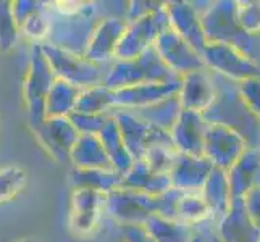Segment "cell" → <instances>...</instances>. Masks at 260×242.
Segmentation results:
<instances>
[{
	"instance_id": "6da1fadb",
	"label": "cell",
	"mask_w": 260,
	"mask_h": 242,
	"mask_svg": "<svg viewBox=\"0 0 260 242\" xmlns=\"http://www.w3.org/2000/svg\"><path fill=\"white\" fill-rule=\"evenodd\" d=\"M150 83H178V75L164 63L154 47L133 60H113L104 78V86L112 91Z\"/></svg>"
},
{
	"instance_id": "7a4b0ae2",
	"label": "cell",
	"mask_w": 260,
	"mask_h": 242,
	"mask_svg": "<svg viewBox=\"0 0 260 242\" xmlns=\"http://www.w3.org/2000/svg\"><path fill=\"white\" fill-rule=\"evenodd\" d=\"M46 5V2H44ZM47 8V5H46ZM50 16V31L49 38L44 44L67 50L78 55H84L86 47L91 39L92 31L97 23L102 20L101 7L95 2H86V7L76 15H58L47 8Z\"/></svg>"
},
{
	"instance_id": "3957f363",
	"label": "cell",
	"mask_w": 260,
	"mask_h": 242,
	"mask_svg": "<svg viewBox=\"0 0 260 242\" xmlns=\"http://www.w3.org/2000/svg\"><path fill=\"white\" fill-rule=\"evenodd\" d=\"M41 47L57 79L67 81L79 89L104 84V78L109 66L97 65L94 61L87 60L84 55L60 50L49 46V44H41Z\"/></svg>"
},
{
	"instance_id": "277c9868",
	"label": "cell",
	"mask_w": 260,
	"mask_h": 242,
	"mask_svg": "<svg viewBox=\"0 0 260 242\" xmlns=\"http://www.w3.org/2000/svg\"><path fill=\"white\" fill-rule=\"evenodd\" d=\"M55 75L42 52L41 44H32L31 57L23 84V98L28 112V121H38L44 118V107L50 87L55 81Z\"/></svg>"
},
{
	"instance_id": "5b68a950",
	"label": "cell",
	"mask_w": 260,
	"mask_h": 242,
	"mask_svg": "<svg viewBox=\"0 0 260 242\" xmlns=\"http://www.w3.org/2000/svg\"><path fill=\"white\" fill-rule=\"evenodd\" d=\"M170 28L165 7L138 20L129 21L123 38L116 47L115 60H133L142 52L154 47L157 38Z\"/></svg>"
},
{
	"instance_id": "8992f818",
	"label": "cell",
	"mask_w": 260,
	"mask_h": 242,
	"mask_svg": "<svg viewBox=\"0 0 260 242\" xmlns=\"http://www.w3.org/2000/svg\"><path fill=\"white\" fill-rule=\"evenodd\" d=\"M104 212L118 225L144 226L150 217L157 215V199L138 191L118 187L105 195Z\"/></svg>"
},
{
	"instance_id": "52a82bcc",
	"label": "cell",
	"mask_w": 260,
	"mask_h": 242,
	"mask_svg": "<svg viewBox=\"0 0 260 242\" xmlns=\"http://www.w3.org/2000/svg\"><path fill=\"white\" fill-rule=\"evenodd\" d=\"M39 146L60 165L70 163V154L79 134L70 118H44L28 121Z\"/></svg>"
},
{
	"instance_id": "ba28073f",
	"label": "cell",
	"mask_w": 260,
	"mask_h": 242,
	"mask_svg": "<svg viewBox=\"0 0 260 242\" xmlns=\"http://www.w3.org/2000/svg\"><path fill=\"white\" fill-rule=\"evenodd\" d=\"M112 116L116 121V126H118L126 150L129 152L134 161L142 160L147 149L157 144V142H173L170 132L152 128L150 124L139 120L138 116H134L128 110L116 109L112 112Z\"/></svg>"
},
{
	"instance_id": "9c48e42d",
	"label": "cell",
	"mask_w": 260,
	"mask_h": 242,
	"mask_svg": "<svg viewBox=\"0 0 260 242\" xmlns=\"http://www.w3.org/2000/svg\"><path fill=\"white\" fill-rule=\"evenodd\" d=\"M105 195L91 189H73L70 197L68 228L75 236L87 237L102 220Z\"/></svg>"
},
{
	"instance_id": "30bf717a",
	"label": "cell",
	"mask_w": 260,
	"mask_h": 242,
	"mask_svg": "<svg viewBox=\"0 0 260 242\" xmlns=\"http://www.w3.org/2000/svg\"><path fill=\"white\" fill-rule=\"evenodd\" d=\"M128 28V21L121 16H104L92 31L84 57L97 65L109 66L115 60V52Z\"/></svg>"
},
{
	"instance_id": "8fae6325",
	"label": "cell",
	"mask_w": 260,
	"mask_h": 242,
	"mask_svg": "<svg viewBox=\"0 0 260 242\" xmlns=\"http://www.w3.org/2000/svg\"><path fill=\"white\" fill-rule=\"evenodd\" d=\"M179 84L178 83H167V84H138L131 87H123L115 91V110H134L142 109V107L152 105L158 100L176 94Z\"/></svg>"
},
{
	"instance_id": "7c38bea8",
	"label": "cell",
	"mask_w": 260,
	"mask_h": 242,
	"mask_svg": "<svg viewBox=\"0 0 260 242\" xmlns=\"http://www.w3.org/2000/svg\"><path fill=\"white\" fill-rule=\"evenodd\" d=\"M154 49L158 57L164 60V63L173 71V73H184L196 65L194 53L187 47V42L176 31L168 28L158 36Z\"/></svg>"
},
{
	"instance_id": "4fadbf2b",
	"label": "cell",
	"mask_w": 260,
	"mask_h": 242,
	"mask_svg": "<svg viewBox=\"0 0 260 242\" xmlns=\"http://www.w3.org/2000/svg\"><path fill=\"white\" fill-rule=\"evenodd\" d=\"M120 187L157 197L160 194L167 192L168 189H172L173 186H172L170 175H160V173L152 171L144 163V160H136L128 171L121 176Z\"/></svg>"
},
{
	"instance_id": "5bb4252c",
	"label": "cell",
	"mask_w": 260,
	"mask_h": 242,
	"mask_svg": "<svg viewBox=\"0 0 260 242\" xmlns=\"http://www.w3.org/2000/svg\"><path fill=\"white\" fill-rule=\"evenodd\" d=\"M70 163L73 165V168L113 169L101 139L92 134H79L78 141L71 149Z\"/></svg>"
},
{
	"instance_id": "9a60e30c",
	"label": "cell",
	"mask_w": 260,
	"mask_h": 242,
	"mask_svg": "<svg viewBox=\"0 0 260 242\" xmlns=\"http://www.w3.org/2000/svg\"><path fill=\"white\" fill-rule=\"evenodd\" d=\"M139 120L146 121L152 128L162 129L165 132H170L173 129L175 123L178 121V116L181 113V102L176 94L170 95L164 100H158L152 105L142 107V109L128 110Z\"/></svg>"
},
{
	"instance_id": "2e32d148",
	"label": "cell",
	"mask_w": 260,
	"mask_h": 242,
	"mask_svg": "<svg viewBox=\"0 0 260 242\" xmlns=\"http://www.w3.org/2000/svg\"><path fill=\"white\" fill-rule=\"evenodd\" d=\"M121 176L115 169L71 168L70 184L73 189H91L107 195L121 186Z\"/></svg>"
},
{
	"instance_id": "e0dca14e",
	"label": "cell",
	"mask_w": 260,
	"mask_h": 242,
	"mask_svg": "<svg viewBox=\"0 0 260 242\" xmlns=\"http://www.w3.org/2000/svg\"><path fill=\"white\" fill-rule=\"evenodd\" d=\"M81 91L83 89L70 84L67 81L55 79L46 98L44 115L47 118H68L75 112Z\"/></svg>"
},
{
	"instance_id": "ac0fdd59",
	"label": "cell",
	"mask_w": 260,
	"mask_h": 242,
	"mask_svg": "<svg viewBox=\"0 0 260 242\" xmlns=\"http://www.w3.org/2000/svg\"><path fill=\"white\" fill-rule=\"evenodd\" d=\"M99 139H101L102 146L105 149V154L109 157L115 171H118L120 175L126 173L133 166L134 160L129 155V152L126 150V146H124V142L121 139V134L118 131V126H116V121L112 116V113L104 129L99 134Z\"/></svg>"
},
{
	"instance_id": "d6986e66",
	"label": "cell",
	"mask_w": 260,
	"mask_h": 242,
	"mask_svg": "<svg viewBox=\"0 0 260 242\" xmlns=\"http://www.w3.org/2000/svg\"><path fill=\"white\" fill-rule=\"evenodd\" d=\"M115 110V91L104 84L83 89L79 94L75 113L109 115Z\"/></svg>"
},
{
	"instance_id": "ffe728a7",
	"label": "cell",
	"mask_w": 260,
	"mask_h": 242,
	"mask_svg": "<svg viewBox=\"0 0 260 242\" xmlns=\"http://www.w3.org/2000/svg\"><path fill=\"white\" fill-rule=\"evenodd\" d=\"M144 228L155 242H189L184 225L175 220L154 215L146 221Z\"/></svg>"
},
{
	"instance_id": "44dd1931",
	"label": "cell",
	"mask_w": 260,
	"mask_h": 242,
	"mask_svg": "<svg viewBox=\"0 0 260 242\" xmlns=\"http://www.w3.org/2000/svg\"><path fill=\"white\" fill-rule=\"evenodd\" d=\"M50 31V16L46 5L32 12L20 23V34L28 38L32 44H44L49 38Z\"/></svg>"
},
{
	"instance_id": "7402d4cb",
	"label": "cell",
	"mask_w": 260,
	"mask_h": 242,
	"mask_svg": "<svg viewBox=\"0 0 260 242\" xmlns=\"http://www.w3.org/2000/svg\"><path fill=\"white\" fill-rule=\"evenodd\" d=\"M20 26H18L12 10V2L0 0V52H12L20 39Z\"/></svg>"
},
{
	"instance_id": "603a6c76",
	"label": "cell",
	"mask_w": 260,
	"mask_h": 242,
	"mask_svg": "<svg viewBox=\"0 0 260 242\" xmlns=\"http://www.w3.org/2000/svg\"><path fill=\"white\" fill-rule=\"evenodd\" d=\"M26 171L21 166L8 165L0 168V203L12 200L26 187Z\"/></svg>"
},
{
	"instance_id": "cb8c5ba5",
	"label": "cell",
	"mask_w": 260,
	"mask_h": 242,
	"mask_svg": "<svg viewBox=\"0 0 260 242\" xmlns=\"http://www.w3.org/2000/svg\"><path fill=\"white\" fill-rule=\"evenodd\" d=\"M70 121L73 123L75 129L78 134H92V136H99L104 126L110 118L109 115H84V113H71Z\"/></svg>"
},
{
	"instance_id": "d4e9b609",
	"label": "cell",
	"mask_w": 260,
	"mask_h": 242,
	"mask_svg": "<svg viewBox=\"0 0 260 242\" xmlns=\"http://www.w3.org/2000/svg\"><path fill=\"white\" fill-rule=\"evenodd\" d=\"M42 5L44 2H36V0H15V2H12V10L18 26H20V23L26 16H29L32 12L42 8Z\"/></svg>"
},
{
	"instance_id": "484cf974",
	"label": "cell",
	"mask_w": 260,
	"mask_h": 242,
	"mask_svg": "<svg viewBox=\"0 0 260 242\" xmlns=\"http://www.w3.org/2000/svg\"><path fill=\"white\" fill-rule=\"evenodd\" d=\"M120 232L124 242H155L149 236L144 226H131V225H120Z\"/></svg>"
},
{
	"instance_id": "4316f807",
	"label": "cell",
	"mask_w": 260,
	"mask_h": 242,
	"mask_svg": "<svg viewBox=\"0 0 260 242\" xmlns=\"http://www.w3.org/2000/svg\"><path fill=\"white\" fill-rule=\"evenodd\" d=\"M16 242H38V240H34V239L28 237V239H20V240H16Z\"/></svg>"
}]
</instances>
